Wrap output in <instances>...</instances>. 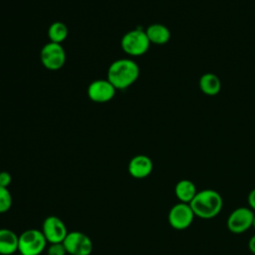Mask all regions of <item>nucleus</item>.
I'll list each match as a JSON object with an SVG mask.
<instances>
[{
  "label": "nucleus",
  "mask_w": 255,
  "mask_h": 255,
  "mask_svg": "<svg viewBox=\"0 0 255 255\" xmlns=\"http://www.w3.org/2000/svg\"><path fill=\"white\" fill-rule=\"evenodd\" d=\"M69 34L68 27L63 22H54L48 29V38L50 42L61 44L64 42Z\"/></svg>",
  "instance_id": "nucleus-16"
},
{
  "label": "nucleus",
  "mask_w": 255,
  "mask_h": 255,
  "mask_svg": "<svg viewBox=\"0 0 255 255\" xmlns=\"http://www.w3.org/2000/svg\"><path fill=\"white\" fill-rule=\"evenodd\" d=\"M42 232L48 243H62L68 234L67 227L62 219L51 215L45 218L42 224Z\"/></svg>",
  "instance_id": "nucleus-9"
},
{
  "label": "nucleus",
  "mask_w": 255,
  "mask_h": 255,
  "mask_svg": "<svg viewBox=\"0 0 255 255\" xmlns=\"http://www.w3.org/2000/svg\"><path fill=\"white\" fill-rule=\"evenodd\" d=\"M199 88L207 96H215L220 92L221 83L219 78L212 73H206L199 79Z\"/></svg>",
  "instance_id": "nucleus-15"
},
{
  "label": "nucleus",
  "mask_w": 255,
  "mask_h": 255,
  "mask_svg": "<svg viewBox=\"0 0 255 255\" xmlns=\"http://www.w3.org/2000/svg\"><path fill=\"white\" fill-rule=\"evenodd\" d=\"M150 42L141 29H134L126 33L121 41L124 52L132 57H138L145 54L149 48Z\"/></svg>",
  "instance_id": "nucleus-4"
},
{
  "label": "nucleus",
  "mask_w": 255,
  "mask_h": 255,
  "mask_svg": "<svg viewBox=\"0 0 255 255\" xmlns=\"http://www.w3.org/2000/svg\"><path fill=\"white\" fill-rule=\"evenodd\" d=\"M42 65L50 71L60 70L66 62V52L61 44L49 42L40 52Z\"/></svg>",
  "instance_id": "nucleus-5"
},
{
  "label": "nucleus",
  "mask_w": 255,
  "mask_h": 255,
  "mask_svg": "<svg viewBox=\"0 0 255 255\" xmlns=\"http://www.w3.org/2000/svg\"><path fill=\"white\" fill-rule=\"evenodd\" d=\"M153 168V164L151 159L144 154H137L133 156L128 166V173L137 179H142L147 177Z\"/></svg>",
  "instance_id": "nucleus-11"
},
{
  "label": "nucleus",
  "mask_w": 255,
  "mask_h": 255,
  "mask_svg": "<svg viewBox=\"0 0 255 255\" xmlns=\"http://www.w3.org/2000/svg\"><path fill=\"white\" fill-rule=\"evenodd\" d=\"M254 211L249 207L240 206L235 208L228 216L226 225L228 230L234 234H241L252 227Z\"/></svg>",
  "instance_id": "nucleus-6"
},
{
  "label": "nucleus",
  "mask_w": 255,
  "mask_h": 255,
  "mask_svg": "<svg viewBox=\"0 0 255 255\" xmlns=\"http://www.w3.org/2000/svg\"><path fill=\"white\" fill-rule=\"evenodd\" d=\"M12 206V195L8 188L0 186V213L7 212Z\"/></svg>",
  "instance_id": "nucleus-17"
},
{
  "label": "nucleus",
  "mask_w": 255,
  "mask_h": 255,
  "mask_svg": "<svg viewBox=\"0 0 255 255\" xmlns=\"http://www.w3.org/2000/svg\"><path fill=\"white\" fill-rule=\"evenodd\" d=\"M145 34L149 42L156 45H164L170 39V31L162 24L149 25L145 30Z\"/></svg>",
  "instance_id": "nucleus-14"
},
{
  "label": "nucleus",
  "mask_w": 255,
  "mask_h": 255,
  "mask_svg": "<svg viewBox=\"0 0 255 255\" xmlns=\"http://www.w3.org/2000/svg\"><path fill=\"white\" fill-rule=\"evenodd\" d=\"M195 184L189 179L179 180L174 187V194L179 202L189 204L197 193Z\"/></svg>",
  "instance_id": "nucleus-13"
},
{
  "label": "nucleus",
  "mask_w": 255,
  "mask_h": 255,
  "mask_svg": "<svg viewBox=\"0 0 255 255\" xmlns=\"http://www.w3.org/2000/svg\"><path fill=\"white\" fill-rule=\"evenodd\" d=\"M63 244L67 253L71 255H90L93 251L91 238L81 231L68 232Z\"/></svg>",
  "instance_id": "nucleus-7"
},
{
  "label": "nucleus",
  "mask_w": 255,
  "mask_h": 255,
  "mask_svg": "<svg viewBox=\"0 0 255 255\" xmlns=\"http://www.w3.org/2000/svg\"><path fill=\"white\" fill-rule=\"evenodd\" d=\"M252 227L255 229V214H254V217H253V222H252Z\"/></svg>",
  "instance_id": "nucleus-22"
},
{
  "label": "nucleus",
  "mask_w": 255,
  "mask_h": 255,
  "mask_svg": "<svg viewBox=\"0 0 255 255\" xmlns=\"http://www.w3.org/2000/svg\"><path fill=\"white\" fill-rule=\"evenodd\" d=\"M248 248H249V250L251 251V253L255 255V234L249 239Z\"/></svg>",
  "instance_id": "nucleus-21"
},
{
  "label": "nucleus",
  "mask_w": 255,
  "mask_h": 255,
  "mask_svg": "<svg viewBox=\"0 0 255 255\" xmlns=\"http://www.w3.org/2000/svg\"><path fill=\"white\" fill-rule=\"evenodd\" d=\"M117 89L109 82V80L93 81L88 87V97L92 102L103 104L110 102L116 95Z\"/></svg>",
  "instance_id": "nucleus-10"
},
{
  "label": "nucleus",
  "mask_w": 255,
  "mask_h": 255,
  "mask_svg": "<svg viewBox=\"0 0 255 255\" xmlns=\"http://www.w3.org/2000/svg\"><path fill=\"white\" fill-rule=\"evenodd\" d=\"M19 236L7 228L0 229V254L11 255L18 251Z\"/></svg>",
  "instance_id": "nucleus-12"
},
{
  "label": "nucleus",
  "mask_w": 255,
  "mask_h": 255,
  "mask_svg": "<svg viewBox=\"0 0 255 255\" xmlns=\"http://www.w3.org/2000/svg\"><path fill=\"white\" fill-rule=\"evenodd\" d=\"M139 76L137 64L130 59H119L113 62L108 69V80L117 90L130 87Z\"/></svg>",
  "instance_id": "nucleus-2"
},
{
  "label": "nucleus",
  "mask_w": 255,
  "mask_h": 255,
  "mask_svg": "<svg viewBox=\"0 0 255 255\" xmlns=\"http://www.w3.org/2000/svg\"><path fill=\"white\" fill-rule=\"evenodd\" d=\"M247 200H248L249 208H250L252 211H255V188H253V189L249 192L248 197H247Z\"/></svg>",
  "instance_id": "nucleus-20"
},
{
  "label": "nucleus",
  "mask_w": 255,
  "mask_h": 255,
  "mask_svg": "<svg viewBox=\"0 0 255 255\" xmlns=\"http://www.w3.org/2000/svg\"><path fill=\"white\" fill-rule=\"evenodd\" d=\"M195 215L189 204L178 202L174 204L167 215L169 225L176 230H184L188 228L194 219Z\"/></svg>",
  "instance_id": "nucleus-8"
},
{
  "label": "nucleus",
  "mask_w": 255,
  "mask_h": 255,
  "mask_svg": "<svg viewBox=\"0 0 255 255\" xmlns=\"http://www.w3.org/2000/svg\"><path fill=\"white\" fill-rule=\"evenodd\" d=\"M48 255H66L67 251L66 248L62 243H52L47 248Z\"/></svg>",
  "instance_id": "nucleus-18"
},
{
  "label": "nucleus",
  "mask_w": 255,
  "mask_h": 255,
  "mask_svg": "<svg viewBox=\"0 0 255 255\" xmlns=\"http://www.w3.org/2000/svg\"><path fill=\"white\" fill-rule=\"evenodd\" d=\"M12 181V176L8 171H1L0 172V186L8 188Z\"/></svg>",
  "instance_id": "nucleus-19"
},
{
  "label": "nucleus",
  "mask_w": 255,
  "mask_h": 255,
  "mask_svg": "<svg viewBox=\"0 0 255 255\" xmlns=\"http://www.w3.org/2000/svg\"><path fill=\"white\" fill-rule=\"evenodd\" d=\"M189 205L195 217L212 219L220 213L223 199L221 194L214 189H202L196 193Z\"/></svg>",
  "instance_id": "nucleus-1"
},
{
  "label": "nucleus",
  "mask_w": 255,
  "mask_h": 255,
  "mask_svg": "<svg viewBox=\"0 0 255 255\" xmlns=\"http://www.w3.org/2000/svg\"><path fill=\"white\" fill-rule=\"evenodd\" d=\"M47 243L42 230L27 229L19 235L18 251L21 255H40Z\"/></svg>",
  "instance_id": "nucleus-3"
}]
</instances>
